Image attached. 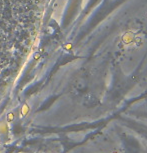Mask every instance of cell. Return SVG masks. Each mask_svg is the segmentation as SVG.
<instances>
[{"label":"cell","mask_w":147,"mask_h":153,"mask_svg":"<svg viewBox=\"0 0 147 153\" xmlns=\"http://www.w3.org/2000/svg\"><path fill=\"white\" fill-rule=\"evenodd\" d=\"M29 110H30V107H29V105H28L27 103L23 104L22 108H21V115H22V116H26V115L29 113Z\"/></svg>","instance_id":"6da1fadb"},{"label":"cell","mask_w":147,"mask_h":153,"mask_svg":"<svg viewBox=\"0 0 147 153\" xmlns=\"http://www.w3.org/2000/svg\"><path fill=\"white\" fill-rule=\"evenodd\" d=\"M14 119V114L12 113V112H9V113L7 114V122H12Z\"/></svg>","instance_id":"7a4b0ae2"},{"label":"cell","mask_w":147,"mask_h":153,"mask_svg":"<svg viewBox=\"0 0 147 153\" xmlns=\"http://www.w3.org/2000/svg\"><path fill=\"white\" fill-rule=\"evenodd\" d=\"M0 130H1L0 132H3V133H4V132H6L7 131V126L6 125H3V124H2V125L0 126Z\"/></svg>","instance_id":"3957f363"},{"label":"cell","mask_w":147,"mask_h":153,"mask_svg":"<svg viewBox=\"0 0 147 153\" xmlns=\"http://www.w3.org/2000/svg\"><path fill=\"white\" fill-rule=\"evenodd\" d=\"M39 58V54H36L35 55V59H38Z\"/></svg>","instance_id":"277c9868"}]
</instances>
